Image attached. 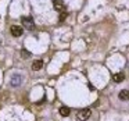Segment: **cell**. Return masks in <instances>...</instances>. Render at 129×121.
Masks as SVG:
<instances>
[{
	"instance_id": "cell-1",
	"label": "cell",
	"mask_w": 129,
	"mask_h": 121,
	"mask_svg": "<svg viewBox=\"0 0 129 121\" xmlns=\"http://www.w3.org/2000/svg\"><path fill=\"white\" fill-rule=\"evenodd\" d=\"M21 84H22V77H21V74L15 72L10 77V85H11L13 88H18Z\"/></svg>"
},
{
	"instance_id": "cell-2",
	"label": "cell",
	"mask_w": 129,
	"mask_h": 121,
	"mask_svg": "<svg viewBox=\"0 0 129 121\" xmlns=\"http://www.w3.org/2000/svg\"><path fill=\"white\" fill-rule=\"evenodd\" d=\"M21 22H22L24 28H26V29H34V28H35L34 17H31V15H26V17H22V18H21Z\"/></svg>"
},
{
	"instance_id": "cell-3",
	"label": "cell",
	"mask_w": 129,
	"mask_h": 121,
	"mask_svg": "<svg viewBox=\"0 0 129 121\" xmlns=\"http://www.w3.org/2000/svg\"><path fill=\"white\" fill-rule=\"evenodd\" d=\"M90 115H92V110L90 109H82V110H79L76 117H78L79 121H86V120H89Z\"/></svg>"
},
{
	"instance_id": "cell-4",
	"label": "cell",
	"mask_w": 129,
	"mask_h": 121,
	"mask_svg": "<svg viewBox=\"0 0 129 121\" xmlns=\"http://www.w3.org/2000/svg\"><path fill=\"white\" fill-rule=\"evenodd\" d=\"M53 7L56 11L58 13H64L65 11V4L62 0H53Z\"/></svg>"
},
{
	"instance_id": "cell-5",
	"label": "cell",
	"mask_w": 129,
	"mask_h": 121,
	"mask_svg": "<svg viewBox=\"0 0 129 121\" xmlns=\"http://www.w3.org/2000/svg\"><path fill=\"white\" fill-rule=\"evenodd\" d=\"M22 32H24L22 27H20V25H13L11 27V35H13V36L18 38V36L22 35Z\"/></svg>"
},
{
	"instance_id": "cell-6",
	"label": "cell",
	"mask_w": 129,
	"mask_h": 121,
	"mask_svg": "<svg viewBox=\"0 0 129 121\" xmlns=\"http://www.w3.org/2000/svg\"><path fill=\"white\" fill-rule=\"evenodd\" d=\"M123 79H125V74L123 72H117L112 75V81L117 82V84H119V82H122Z\"/></svg>"
},
{
	"instance_id": "cell-7",
	"label": "cell",
	"mask_w": 129,
	"mask_h": 121,
	"mask_svg": "<svg viewBox=\"0 0 129 121\" xmlns=\"http://www.w3.org/2000/svg\"><path fill=\"white\" fill-rule=\"evenodd\" d=\"M42 67H43V61H42V60H36V61L32 63V70H34V71H39Z\"/></svg>"
},
{
	"instance_id": "cell-8",
	"label": "cell",
	"mask_w": 129,
	"mask_h": 121,
	"mask_svg": "<svg viewBox=\"0 0 129 121\" xmlns=\"http://www.w3.org/2000/svg\"><path fill=\"white\" fill-rule=\"evenodd\" d=\"M118 98L121 99V100H129V90L123 89L119 92V95H118Z\"/></svg>"
},
{
	"instance_id": "cell-9",
	"label": "cell",
	"mask_w": 129,
	"mask_h": 121,
	"mask_svg": "<svg viewBox=\"0 0 129 121\" xmlns=\"http://www.w3.org/2000/svg\"><path fill=\"white\" fill-rule=\"evenodd\" d=\"M70 113H71V110L68 109L67 106H62V107H60V114H61L62 117H67V115H70Z\"/></svg>"
},
{
	"instance_id": "cell-10",
	"label": "cell",
	"mask_w": 129,
	"mask_h": 121,
	"mask_svg": "<svg viewBox=\"0 0 129 121\" xmlns=\"http://www.w3.org/2000/svg\"><path fill=\"white\" fill-rule=\"evenodd\" d=\"M29 56H31V53H29L26 49H22V50H21V57H24V59H28Z\"/></svg>"
},
{
	"instance_id": "cell-11",
	"label": "cell",
	"mask_w": 129,
	"mask_h": 121,
	"mask_svg": "<svg viewBox=\"0 0 129 121\" xmlns=\"http://www.w3.org/2000/svg\"><path fill=\"white\" fill-rule=\"evenodd\" d=\"M65 17H67V13L64 11V13H61V14H60V18H58V20H60V21H61V22H62V21L65 20Z\"/></svg>"
}]
</instances>
